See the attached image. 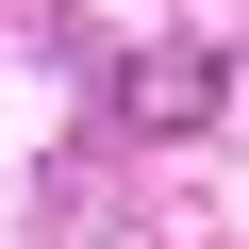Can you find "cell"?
I'll return each mask as SVG.
<instances>
[{"mask_svg": "<svg viewBox=\"0 0 249 249\" xmlns=\"http://www.w3.org/2000/svg\"><path fill=\"white\" fill-rule=\"evenodd\" d=\"M116 116H133V133H199L216 116V50H133L116 67Z\"/></svg>", "mask_w": 249, "mask_h": 249, "instance_id": "cell-1", "label": "cell"}]
</instances>
